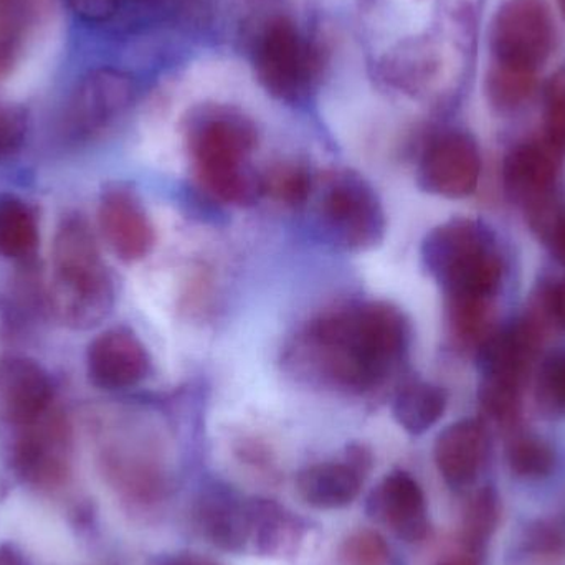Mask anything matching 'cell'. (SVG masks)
Masks as SVG:
<instances>
[{
    "label": "cell",
    "mask_w": 565,
    "mask_h": 565,
    "mask_svg": "<svg viewBox=\"0 0 565 565\" xmlns=\"http://www.w3.org/2000/svg\"><path fill=\"white\" fill-rule=\"evenodd\" d=\"M546 128L547 139L565 154V70L547 85Z\"/></svg>",
    "instance_id": "cell-31"
},
{
    "label": "cell",
    "mask_w": 565,
    "mask_h": 565,
    "mask_svg": "<svg viewBox=\"0 0 565 565\" xmlns=\"http://www.w3.org/2000/svg\"><path fill=\"white\" fill-rule=\"evenodd\" d=\"M7 431V450L17 477L40 488L56 487L65 480L72 457V430L58 407Z\"/></svg>",
    "instance_id": "cell-9"
},
{
    "label": "cell",
    "mask_w": 565,
    "mask_h": 565,
    "mask_svg": "<svg viewBox=\"0 0 565 565\" xmlns=\"http://www.w3.org/2000/svg\"><path fill=\"white\" fill-rule=\"evenodd\" d=\"M56 407L55 385L49 372L26 358L0 359V425L19 427Z\"/></svg>",
    "instance_id": "cell-15"
},
{
    "label": "cell",
    "mask_w": 565,
    "mask_h": 565,
    "mask_svg": "<svg viewBox=\"0 0 565 565\" xmlns=\"http://www.w3.org/2000/svg\"><path fill=\"white\" fill-rule=\"evenodd\" d=\"M305 521L277 501L242 498L237 520V554L289 559L305 544Z\"/></svg>",
    "instance_id": "cell-11"
},
{
    "label": "cell",
    "mask_w": 565,
    "mask_h": 565,
    "mask_svg": "<svg viewBox=\"0 0 565 565\" xmlns=\"http://www.w3.org/2000/svg\"><path fill=\"white\" fill-rule=\"evenodd\" d=\"M0 565H26L22 553L12 544L0 546Z\"/></svg>",
    "instance_id": "cell-36"
},
{
    "label": "cell",
    "mask_w": 565,
    "mask_h": 565,
    "mask_svg": "<svg viewBox=\"0 0 565 565\" xmlns=\"http://www.w3.org/2000/svg\"><path fill=\"white\" fill-rule=\"evenodd\" d=\"M68 2L73 12L86 22L106 23L116 19L126 7L148 2V0H68Z\"/></svg>",
    "instance_id": "cell-33"
},
{
    "label": "cell",
    "mask_w": 565,
    "mask_h": 565,
    "mask_svg": "<svg viewBox=\"0 0 565 565\" xmlns=\"http://www.w3.org/2000/svg\"><path fill=\"white\" fill-rule=\"evenodd\" d=\"M488 96L501 109H514L531 98L536 88V75L494 65L488 75Z\"/></svg>",
    "instance_id": "cell-29"
},
{
    "label": "cell",
    "mask_w": 565,
    "mask_h": 565,
    "mask_svg": "<svg viewBox=\"0 0 565 565\" xmlns=\"http://www.w3.org/2000/svg\"><path fill=\"white\" fill-rule=\"evenodd\" d=\"M36 0H0V76L10 72L35 25Z\"/></svg>",
    "instance_id": "cell-22"
},
{
    "label": "cell",
    "mask_w": 565,
    "mask_h": 565,
    "mask_svg": "<svg viewBox=\"0 0 565 565\" xmlns=\"http://www.w3.org/2000/svg\"><path fill=\"white\" fill-rule=\"evenodd\" d=\"M161 565H217L202 557L192 556V554H179V556L168 557Z\"/></svg>",
    "instance_id": "cell-37"
},
{
    "label": "cell",
    "mask_w": 565,
    "mask_h": 565,
    "mask_svg": "<svg viewBox=\"0 0 565 565\" xmlns=\"http://www.w3.org/2000/svg\"><path fill=\"white\" fill-rule=\"evenodd\" d=\"M136 98L131 76L115 68L86 73L63 108L60 131L65 141L83 145L111 128Z\"/></svg>",
    "instance_id": "cell-7"
},
{
    "label": "cell",
    "mask_w": 565,
    "mask_h": 565,
    "mask_svg": "<svg viewBox=\"0 0 565 565\" xmlns=\"http://www.w3.org/2000/svg\"><path fill=\"white\" fill-rule=\"evenodd\" d=\"M151 355L132 329L109 328L89 342L86 372L93 385L106 392L138 387L151 375Z\"/></svg>",
    "instance_id": "cell-12"
},
{
    "label": "cell",
    "mask_w": 565,
    "mask_h": 565,
    "mask_svg": "<svg viewBox=\"0 0 565 565\" xmlns=\"http://www.w3.org/2000/svg\"><path fill=\"white\" fill-rule=\"evenodd\" d=\"M315 221L328 244L348 254L374 250L387 234V215L374 185L351 169L316 179ZM309 199V201H311Z\"/></svg>",
    "instance_id": "cell-5"
},
{
    "label": "cell",
    "mask_w": 565,
    "mask_h": 565,
    "mask_svg": "<svg viewBox=\"0 0 565 565\" xmlns=\"http://www.w3.org/2000/svg\"><path fill=\"white\" fill-rule=\"evenodd\" d=\"M543 298L554 324L565 331V277L544 289Z\"/></svg>",
    "instance_id": "cell-35"
},
{
    "label": "cell",
    "mask_w": 565,
    "mask_h": 565,
    "mask_svg": "<svg viewBox=\"0 0 565 565\" xmlns=\"http://www.w3.org/2000/svg\"><path fill=\"white\" fill-rule=\"evenodd\" d=\"M374 458L364 445L345 448L342 460L311 465L299 471L296 488L299 497L316 510H339L349 507L361 493L371 473Z\"/></svg>",
    "instance_id": "cell-14"
},
{
    "label": "cell",
    "mask_w": 565,
    "mask_h": 565,
    "mask_svg": "<svg viewBox=\"0 0 565 565\" xmlns=\"http://www.w3.org/2000/svg\"><path fill=\"white\" fill-rule=\"evenodd\" d=\"M321 58L288 19L271 20L255 52L258 82L275 98L296 103L306 98L318 79Z\"/></svg>",
    "instance_id": "cell-6"
},
{
    "label": "cell",
    "mask_w": 565,
    "mask_h": 565,
    "mask_svg": "<svg viewBox=\"0 0 565 565\" xmlns=\"http://www.w3.org/2000/svg\"><path fill=\"white\" fill-rule=\"evenodd\" d=\"M563 156L550 139L511 149L503 162V188L510 201L527 211L554 194Z\"/></svg>",
    "instance_id": "cell-17"
},
{
    "label": "cell",
    "mask_w": 565,
    "mask_h": 565,
    "mask_svg": "<svg viewBox=\"0 0 565 565\" xmlns=\"http://www.w3.org/2000/svg\"><path fill=\"white\" fill-rule=\"evenodd\" d=\"M50 308L66 328L86 331L111 315L116 285L98 238L78 212L60 221L52 245Z\"/></svg>",
    "instance_id": "cell-2"
},
{
    "label": "cell",
    "mask_w": 565,
    "mask_h": 565,
    "mask_svg": "<svg viewBox=\"0 0 565 565\" xmlns=\"http://www.w3.org/2000/svg\"><path fill=\"white\" fill-rule=\"evenodd\" d=\"M424 270L445 298L497 299L504 258L494 232L477 218L457 217L431 228L420 247Z\"/></svg>",
    "instance_id": "cell-4"
},
{
    "label": "cell",
    "mask_w": 565,
    "mask_h": 565,
    "mask_svg": "<svg viewBox=\"0 0 565 565\" xmlns=\"http://www.w3.org/2000/svg\"><path fill=\"white\" fill-rule=\"evenodd\" d=\"M447 405L448 395L440 385L424 379L405 377L395 388L392 414L407 434L422 435L438 424Z\"/></svg>",
    "instance_id": "cell-19"
},
{
    "label": "cell",
    "mask_w": 565,
    "mask_h": 565,
    "mask_svg": "<svg viewBox=\"0 0 565 565\" xmlns=\"http://www.w3.org/2000/svg\"><path fill=\"white\" fill-rule=\"evenodd\" d=\"M440 565H477V559L468 556V554H461V556L455 557V559L448 561V563Z\"/></svg>",
    "instance_id": "cell-38"
},
{
    "label": "cell",
    "mask_w": 565,
    "mask_h": 565,
    "mask_svg": "<svg viewBox=\"0 0 565 565\" xmlns=\"http://www.w3.org/2000/svg\"><path fill=\"white\" fill-rule=\"evenodd\" d=\"M367 513L405 543H418L428 533V508L424 490L407 471H392L372 491Z\"/></svg>",
    "instance_id": "cell-16"
},
{
    "label": "cell",
    "mask_w": 565,
    "mask_h": 565,
    "mask_svg": "<svg viewBox=\"0 0 565 565\" xmlns=\"http://www.w3.org/2000/svg\"><path fill=\"white\" fill-rule=\"evenodd\" d=\"M435 66L437 60L434 52L424 43H412L387 56L384 76L392 86L402 92L418 93L434 78Z\"/></svg>",
    "instance_id": "cell-23"
},
{
    "label": "cell",
    "mask_w": 565,
    "mask_h": 565,
    "mask_svg": "<svg viewBox=\"0 0 565 565\" xmlns=\"http://www.w3.org/2000/svg\"><path fill=\"white\" fill-rule=\"evenodd\" d=\"M315 182L311 171L299 162H278L262 174L264 195L286 207L308 204Z\"/></svg>",
    "instance_id": "cell-25"
},
{
    "label": "cell",
    "mask_w": 565,
    "mask_h": 565,
    "mask_svg": "<svg viewBox=\"0 0 565 565\" xmlns=\"http://www.w3.org/2000/svg\"><path fill=\"white\" fill-rule=\"evenodd\" d=\"M412 324L398 306L381 299L332 306L309 319L285 351L301 381L348 397H374L407 364Z\"/></svg>",
    "instance_id": "cell-1"
},
{
    "label": "cell",
    "mask_w": 565,
    "mask_h": 565,
    "mask_svg": "<svg viewBox=\"0 0 565 565\" xmlns=\"http://www.w3.org/2000/svg\"><path fill=\"white\" fill-rule=\"evenodd\" d=\"M508 465L516 477L541 480L556 467V454L544 438L530 431H514L507 447Z\"/></svg>",
    "instance_id": "cell-26"
},
{
    "label": "cell",
    "mask_w": 565,
    "mask_h": 565,
    "mask_svg": "<svg viewBox=\"0 0 565 565\" xmlns=\"http://www.w3.org/2000/svg\"><path fill=\"white\" fill-rule=\"evenodd\" d=\"M98 222L106 244L125 264L145 260L154 248V225L129 185L111 184L103 191Z\"/></svg>",
    "instance_id": "cell-13"
},
{
    "label": "cell",
    "mask_w": 565,
    "mask_h": 565,
    "mask_svg": "<svg viewBox=\"0 0 565 565\" xmlns=\"http://www.w3.org/2000/svg\"><path fill=\"white\" fill-rule=\"evenodd\" d=\"M39 247L35 211L15 195L0 194V258L26 262Z\"/></svg>",
    "instance_id": "cell-20"
},
{
    "label": "cell",
    "mask_w": 565,
    "mask_h": 565,
    "mask_svg": "<svg viewBox=\"0 0 565 565\" xmlns=\"http://www.w3.org/2000/svg\"><path fill=\"white\" fill-rule=\"evenodd\" d=\"M557 3H559L561 12H563L565 19V0H557Z\"/></svg>",
    "instance_id": "cell-39"
},
{
    "label": "cell",
    "mask_w": 565,
    "mask_h": 565,
    "mask_svg": "<svg viewBox=\"0 0 565 565\" xmlns=\"http://www.w3.org/2000/svg\"><path fill=\"white\" fill-rule=\"evenodd\" d=\"M524 212L531 231L537 235L554 260L565 267V195L556 191Z\"/></svg>",
    "instance_id": "cell-27"
},
{
    "label": "cell",
    "mask_w": 565,
    "mask_h": 565,
    "mask_svg": "<svg viewBox=\"0 0 565 565\" xmlns=\"http://www.w3.org/2000/svg\"><path fill=\"white\" fill-rule=\"evenodd\" d=\"M339 561L341 565H391V550L375 531H354L342 541Z\"/></svg>",
    "instance_id": "cell-30"
},
{
    "label": "cell",
    "mask_w": 565,
    "mask_h": 565,
    "mask_svg": "<svg viewBox=\"0 0 565 565\" xmlns=\"http://www.w3.org/2000/svg\"><path fill=\"white\" fill-rule=\"evenodd\" d=\"M531 550L543 556H557L565 551V533L556 524H540L527 540Z\"/></svg>",
    "instance_id": "cell-34"
},
{
    "label": "cell",
    "mask_w": 565,
    "mask_h": 565,
    "mask_svg": "<svg viewBox=\"0 0 565 565\" xmlns=\"http://www.w3.org/2000/svg\"><path fill=\"white\" fill-rule=\"evenodd\" d=\"M554 46V20L544 0H507L491 25L494 65L537 75Z\"/></svg>",
    "instance_id": "cell-8"
},
{
    "label": "cell",
    "mask_w": 565,
    "mask_h": 565,
    "mask_svg": "<svg viewBox=\"0 0 565 565\" xmlns=\"http://www.w3.org/2000/svg\"><path fill=\"white\" fill-rule=\"evenodd\" d=\"M500 520V500L493 487L481 488L465 508L461 523L463 553L477 559L483 553Z\"/></svg>",
    "instance_id": "cell-24"
},
{
    "label": "cell",
    "mask_w": 565,
    "mask_h": 565,
    "mask_svg": "<svg viewBox=\"0 0 565 565\" xmlns=\"http://www.w3.org/2000/svg\"><path fill=\"white\" fill-rule=\"evenodd\" d=\"M257 145V128L242 113L212 109L195 118L188 146L201 188L225 205L257 204L264 198L262 174L252 164Z\"/></svg>",
    "instance_id": "cell-3"
},
{
    "label": "cell",
    "mask_w": 565,
    "mask_h": 565,
    "mask_svg": "<svg viewBox=\"0 0 565 565\" xmlns=\"http://www.w3.org/2000/svg\"><path fill=\"white\" fill-rule=\"evenodd\" d=\"M26 135V119L22 109L0 103V162L22 148Z\"/></svg>",
    "instance_id": "cell-32"
},
{
    "label": "cell",
    "mask_w": 565,
    "mask_h": 565,
    "mask_svg": "<svg viewBox=\"0 0 565 565\" xmlns=\"http://www.w3.org/2000/svg\"><path fill=\"white\" fill-rule=\"evenodd\" d=\"M534 397L543 414L565 417V348L550 352L540 362Z\"/></svg>",
    "instance_id": "cell-28"
},
{
    "label": "cell",
    "mask_w": 565,
    "mask_h": 565,
    "mask_svg": "<svg viewBox=\"0 0 565 565\" xmlns=\"http://www.w3.org/2000/svg\"><path fill=\"white\" fill-rule=\"evenodd\" d=\"M447 324L451 341L458 348L477 352L498 328L494 326L493 299H447Z\"/></svg>",
    "instance_id": "cell-21"
},
{
    "label": "cell",
    "mask_w": 565,
    "mask_h": 565,
    "mask_svg": "<svg viewBox=\"0 0 565 565\" xmlns=\"http://www.w3.org/2000/svg\"><path fill=\"white\" fill-rule=\"evenodd\" d=\"M490 455L487 425L478 418H465L448 425L437 437L435 463L448 487L467 490L480 477Z\"/></svg>",
    "instance_id": "cell-18"
},
{
    "label": "cell",
    "mask_w": 565,
    "mask_h": 565,
    "mask_svg": "<svg viewBox=\"0 0 565 565\" xmlns=\"http://www.w3.org/2000/svg\"><path fill=\"white\" fill-rule=\"evenodd\" d=\"M481 154L473 136L445 131L435 136L422 152L417 184L435 198L467 199L480 184Z\"/></svg>",
    "instance_id": "cell-10"
}]
</instances>
